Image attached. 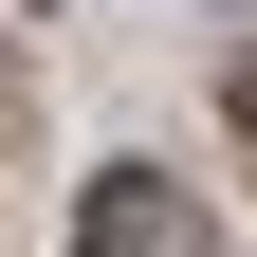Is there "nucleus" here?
Returning a JSON list of instances; mask_svg holds the SVG:
<instances>
[{"instance_id": "f257e3e1", "label": "nucleus", "mask_w": 257, "mask_h": 257, "mask_svg": "<svg viewBox=\"0 0 257 257\" xmlns=\"http://www.w3.org/2000/svg\"><path fill=\"white\" fill-rule=\"evenodd\" d=\"M74 257H202V202H184L166 166H128V184H92V220H74Z\"/></svg>"}]
</instances>
